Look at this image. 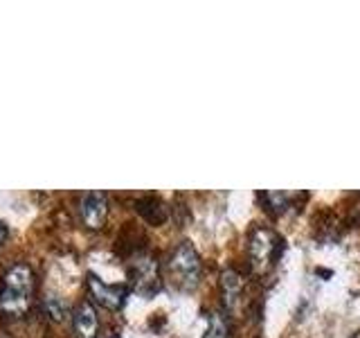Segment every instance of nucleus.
Listing matches in <instances>:
<instances>
[{
	"mask_svg": "<svg viewBox=\"0 0 360 338\" xmlns=\"http://www.w3.org/2000/svg\"><path fill=\"white\" fill-rule=\"evenodd\" d=\"M241 291H243V277L239 270L234 268H225L221 273V298L225 309H234L236 302L241 298Z\"/></svg>",
	"mask_w": 360,
	"mask_h": 338,
	"instance_id": "1a4fd4ad",
	"label": "nucleus"
},
{
	"mask_svg": "<svg viewBox=\"0 0 360 338\" xmlns=\"http://www.w3.org/2000/svg\"><path fill=\"white\" fill-rule=\"evenodd\" d=\"M349 338H360V330H358V332H354V334L349 336Z\"/></svg>",
	"mask_w": 360,
	"mask_h": 338,
	"instance_id": "4468645a",
	"label": "nucleus"
},
{
	"mask_svg": "<svg viewBox=\"0 0 360 338\" xmlns=\"http://www.w3.org/2000/svg\"><path fill=\"white\" fill-rule=\"evenodd\" d=\"M202 338H230V323L221 311L210 315L207 330L202 334Z\"/></svg>",
	"mask_w": 360,
	"mask_h": 338,
	"instance_id": "9d476101",
	"label": "nucleus"
},
{
	"mask_svg": "<svg viewBox=\"0 0 360 338\" xmlns=\"http://www.w3.org/2000/svg\"><path fill=\"white\" fill-rule=\"evenodd\" d=\"M45 309H48L50 313V318L52 320H63L65 318V307H63V302L59 298H54V296H48V300H45Z\"/></svg>",
	"mask_w": 360,
	"mask_h": 338,
	"instance_id": "f8f14e48",
	"label": "nucleus"
},
{
	"mask_svg": "<svg viewBox=\"0 0 360 338\" xmlns=\"http://www.w3.org/2000/svg\"><path fill=\"white\" fill-rule=\"evenodd\" d=\"M88 289L90 296L97 304H101L108 311H120L129 298V287L127 284H106L104 280L88 273Z\"/></svg>",
	"mask_w": 360,
	"mask_h": 338,
	"instance_id": "39448f33",
	"label": "nucleus"
},
{
	"mask_svg": "<svg viewBox=\"0 0 360 338\" xmlns=\"http://www.w3.org/2000/svg\"><path fill=\"white\" fill-rule=\"evenodd\" d=\"M129 277L133 282V291L140 293V296H144V298L155 296L162 287L160 264H158V259L149 253H140L131 259L129 262Z\"/></svg>",
	"mask_w": 360,
	"mask_h": 338,
	"instance_id": "7ed1b4c3",
	"label": "nucleus"
},
{
	"mask_svg": "<svg viewBox=\"0 0 360 338\" xmlns=\"http://www.w3.org/2000/svg\"><path fill=\"white\" fill-rule=\"evenodd\" d=\"M277 244L279 239L273 230L264 225H255L248 239V253H250V264L257 270H266L277 259Z\"/></svg>",
	"mask_w": 360,
	"mask_h": 338,
	"instance_id": "20e7f679",
	"label": "nucleus"
},
{
	"mask_svg": "<svg viewBox=\"0 0 360 338\" xmlns=\"http://www.w3.org/2000/svg\"><path fill=\"white\" fill-rule=\"evenodd\" d=\"M79 212H82V221L88 230H99L108 217V194L106 192H86L79 203Z\"/></svg>",
	"mask_w": 360,
	"mask_h": 338,
	"instance_id": "423d86ee",
	"label": "nucleus"
},
{
	"mask_svg": "<svg viewBox=\"0 0 360 338\" xmlns=\"http://www.w3.org/2000/svg\"><path fill=\"white\" fill-rule=\"evenodd\" d=\"M34 287H37V277L32 266L25 262L11 264L0 284V313L7 318H20L22 313H27L32 307Z\"/></svg>",
	"mask_w": 360,
	"mask_h": 338,
	"instance_id": "f257e3e1",
	"label": "nucleus"
},
{
	"mask_svg": "<svg viewBox=\"0 0 360 338\" xmlns=\"http://www.w3.org/2000/svg\"><path fill=\"white\" fill-rule=\"evenodd\" d=\"M7 234H9V230H7V225H5V221H0V246L5 244V239H7Z\"/></svg>",
	"mask_w": 360,
	"mask_h": 338,
	"instance_id": "ddd939ff",
	"label": "nucleus"
},
{
	"mask_svg": "<svg viewBox=\"0 0 360 338\" xmlns=\"http://www.w3.org/2000/svg\"><path fill=\"white\" fill-rule=\"evenodd\" d=\"M72 330H75V338H97L99 315H97L95 304L90 300L77 304V309L72 313Z\"/></svg>",
	"mask_w": 360,
	"mask_h": 338,
	"instance_id": "0eeeda50",
	"label": "nucleus"
},
{
	"mask_svg": "<svg viewBox=\"0 0 360 338\" xmlns=\"http://www.w3.org/2000/svg\"><path fill=\"white\" fill-rule=\"evenodd\" d=\"M135 210L140 212V217L151 225H162L169 217V208L162 199L158 196H142L135 201Z\"/></svg>",
	"mask_w": 360,
	"mask_h": 338,
	"instance_id": "6e6552de",
	"label": "nucleus"
},
{
	"mask_svg": "<svg viewBox=\"0 0 360 338\" xmlns=\"http://www.w3.org/2000/svg\"><path fill=\"white\" fill-rule=\"evenodd\" d=\"M264 199L268 201V208H273L275 214H281L288 208V194H286V192H266Z\"/></svg>",
	"mask_w": 360,
	"mask_h": 338,
	"instance_id": "9b49d317",
	"label": "nucleus"
},
{
	"mask_svg": "<svg viewBox=\"0 0 360 338\" xmlns=\"http://www.w3.org/2000/svg\"><path fill=\"white\" fill-rule=\"evenodd\" d=\"M167 270L169 277H172V282L180 291H194L200 282V270H202L198 251L189 242H180L174 248V253L169 255Z\"/></svg>",
	"mask_w": 360,
	"mask_h": 338,
	"instance_id": "f03ea898",
	"label": "nucleus"
}]
</instances>
